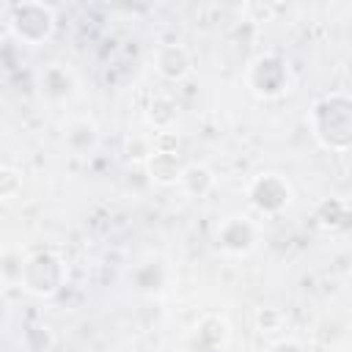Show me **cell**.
I'll return each instance as SVG.
<instances>
[{
    "label": "cell",
    "mask_w": 352,
    "mask_h": 352,
    "mask_svg": "<svg viewBox=\"0 0 352 352\" xmlns=\"http://www.w3.org/2000/svg\"><path fill=\"white\" fill-rule=\"evenodd\" d=\"M308 126L316 143L327 151H346L352 143V102L344 91L319 96L308 110Z\"/></svg>",
    "instance_id": "6da1fadb"
},
{
    "label": "cell",
    "mask_w": 352,
    "mask_h": 352,
    "mask_svg": "<svg viewBox=\"0 0 352 352\" xmlns=\"http://www.w3.org/2000/svg\"><path fill=\"white\" fill-rule=\"evenodd\" d=\"M55 8L47 6V3H38V0H30V3H14L6 8V28L22 41V44H30V47H38L44 41L52 38L55 33Z\"/></svg>",
    "instance_id": "7a4b0ae2"
},
{
    "label": "cell",
    "mask_w": 352,
    "mask_h": 352,
    "mask_svg": "<svg viewBox=\"0 0 352 352\" xmlns=\"http://www.w3.org/2000/svg\"><path fill=\"white\" fill-rule=\"evenodd\" d=\"M19 283H22L25 292H30L36 297H52L66 283V264H63V258L58 253L38 250V253L25 258Z\"/></svg>",
    "instance_id": "3957f363"
},
{
    "label": "cell",
    "mask_w": 352,
    "mask_h": 352,
    "mask_svg": "<svg viewBox=\"0 0 352 352\" xmlns=\"http://www.w3.org/2000/svg\"><path fill=\"white\" fill-rule=\"evenodd\" d=\"M248 88L258 99H278L292 88V69L283 55L261 52L248 66Z\"/></svg>",
    "instance_id": "277c9868"
},
{
    "label": "cell",
    "mask_w": 352,
    "mask_h": 352,
    "mask_svg": "<svg viewBox=\"0 0 352 352\" xmlns=\"http://www.w3.org/2000/svg\"><path fill=\"white\" fill-rule=\"evenodd\" d=\"M248 204L261 214H280L292 204V184L280 173H258L248 182Z\"/></svg>",
    "instance_id": "5b68a950"
},
{
    "label": "cell",
    "mask_w": 352,
    "mask_h": 352,
    "mask_svg": "<svg viewBox=\"0 0 352 352\" xmlns=\"http://www.w3.org/2000/svg\"><path fill=\"white\" fill-rule=\"evenodd\" d=\"M214 245L228 256H248L258 245V226L245 214H228L214 228Z\"/></svg>",
    "instance_id": "8992f818"
},
{
    "label": "cell",
    "mask_w": 352,
    "mask_h": 352,
    "mask_svg": "<svg viewBox=\"0 0 352 352\" xmlns=\"http://www.w3.org/2000/svg\"><path fill=\"white\" fill-rule=\"evenodd\" d=\"M77 91V77L63 63H47L38 72V94L50 102H66Z\"/></svg>",
    "instance_id": "52a82bcc"
},
{
    "label": "cell",
    "mask_w": 352,
    "mask_h": 352,
    "mask_svg": "<svg viewBox=\"0 0 352 352\" xmlns=\"http://www.w3.org/2000/svg\"><path fill=\"white\" fill-rule=\"evenodd\" d=\"M231 336V327L226 322V316L220 314H204L198 319V324L192 327V346L198 352H217L226 346Z\"/></svg>",
    "instance_id": "ba28073f"
},
{
    "label": "cell",
    "mask_w": 352,
    "mask_h": 352,
    "mask_svg": "<svg viewBox=\"0 0 352 352\" xmlns=\"http://www.w3.org/2000/svg\"><path fill=\"white\" fill-rule=\"evenodd\" d=\"M154 69L160 77L179 82L192 72V58H190L187 47H182V44H162L154 52Z\"/></svg>",
    "instance_id": "9c48e42d"
},
{
    "label": "cell",
    "mask_w": 352,
    "mask_h": 352,
    "mask_svg": "<svg viewBox=\"0 0 352 352\" xmlns=\"http://www.w3.org/2000/svg\"><path fill=\"white\" fill-rule=\"evenodd\" d=\"M63 140H66V146H69L72 154H77V157H88V154L96 148V143H99V129H96L94 121L80 118V121H72V124L66 126Z\"/></svg>",
    "instance_id": "30bf717a"
},
{
    "label": "cell",
    "mask_w": 352,
    "mask_h": 352,
    "mask_svg": "<svg viewBox=\"0 0 352 352\" xmlns=\"http://www.w3.org/2000/svg\"><path fill=\"white\" fill-rule=\"evenodd\" d=\"M176 184L182 187L184 195H190V198H204V195L212 192V187H214V173H212L206 165L192 162V165H184V168H182Z\"/></svg>",
    "instance_id": "8fae6325"
},
{
    "label": "cell",
    "mask_w": 352,
    "mask_h": 352,
    "mask_svg": "<svg viewBox=\"0 0 352 352\" xmlns=\"http://www.w3.org/2000/svg\"><path fill=\"white\" fill-rule=\"evenodd\" d=\"M182 162H179V154H162V151H154L148 160H146V173L154 184H176L179 182V173H182Z\"/></svg>",
    "instance_id": "7c38bea8"
},
{
    "label": "cell",
    "mask_w": 352,
    "mask_h": 352,
    "mask_svg": "<svg viewBox=\"0 0 352 352\" xmlns=\"http://www.w3.org/2000/svg\"><path fill=\"white\" fill-rule=\"evenodd\" d=\"M314 220L322 231H341L349 220V204L344 198H324L316 204Z\"/></svg>",
    "instance_id": "4fadbf2b"
},
{
    "label": "cell",
    "mask_w": 352,
    "mask_h": 352,
    "mask_svg": "<svg viewBox=\"0 0 352 352\" xmlns=\"http://www.w3.org/2000/svg\"><path fill=\"white\" fill-rule=\"evenodd\" d=\"M176 116H179V107H176V102L168 94H154L151 96V102L146 107V121L154 129H170Z\"/></svg>",
    "instance_id": "5bb4252c"
},
{
    "label": "cell",
    "mask_w": 352,
    "mask_h": 352,
    "mask_svg": "<svg viewBox=\"0 0 352 352\" xmlns=\"http://www.w3.org/2000/svg\"><path fill=\"white\" fill-rule=\"evenodd\" d=\"M25 346L30 349V352H50V346H52V330L47 327V324H30L28 330H25Z\"/></svg>",
    "instance_id": "9a60e30c"
},
{
    "label": "cell",
    "mask_w": 352,
    "mask_h": 352,
    "mask_svg": "<svg viewBox=\"0 0 352 352\" xmlns=\"http://www.w3.org/2000/svg\"><path fill=\"white\" fill-rule=\"evenodd\" d=\"M256 324H258V330L261 333H278V330H283L286 327V314L283 311H278V308H261L258 314H256Z\"/></svg>",
    "instance_id": "2e32d148"
},
{
    "label": "cell",
    "mask_w": 352,
    "mask_h": 352,
    "mask_svg": "<svg viewBox=\"0 0 352 352\" xmlns=\"http://www.w3.org/2000/svg\"><path fill=\"white\" fill-rule=\"evenodd\" d=\"M126 154H129V160H138V162L146 165V160L154 154V143H151V138H143V135L129 138V143H126Z\"/></svg>",
    "instance_id": "e0dca14e"
},
{
    "label": "cell",
    "mask_w": 352,
    "mask_h": 352,
    "mask_svg": "<svg viewBox=\"0 0 352 352\" xmlns=\"http://www.w3.org/2000/svg\"><path fill=\"white\" fill-rule=\"evenodd\" d=\"M151 143H154V151H162V154H176L179 148V135L173 129H157L151 135Z\"/></svg>",
    "instance_id": "ac0fdd59"
},
{
    "label": "cell",
    "mask_w": 352,
    "mask_h": 352,
    "mask_svg": "<svg viewBox=\"0 0 352 352\" xmlns=\"http://www.w3.org/2000/svg\"><path fill=\"white\" fill-rule=\"evenodd\" d=\"M22 187V176L14 168H0V198H11L16 195V190Z\"/></svg>",
    "instance_id": "d6986e66"
},
{
    "label": "cell",
    "mask_w": 352,
    "mask_h": 352,
    "mask_svg": "<svg viewBox=\"0 0 352 352\" xmlns=\"http://www.w3.org/2000/svg\"><path fill=\"white\" fill-rule=\"evenodd\" d=\"M275 352H302V346L294 341H280V344H275Z\"/></svg>",
    "instance_id": "ffe728a7"
},
{
    "label": "cell",
    "mask_w": 352,
    "mask_h": 352,
    "mask_svg": "<svg viewBox=\"0 0 352 352\" xmlns=\"http://www.w3.org/2000/svg\"><path fill=\"white\" fill-rule=\"evenodd\" d=\"M3 25H6V8H0V30H3Z\"/></svg>",
    "instance_id": "44dd1931"
},
{
    "label": "cell",
    "mask_w": 352,
    "mask_h": 352,
    "mask_svg": "<svg viewBox=\"0 0 352 352\" xmlns=\"http://www.w3.org/2000/svg\"><path fill=\"white\" fill-rule=\"evenodd\" d=\"M176 352H190V349H176Z\"/></svg>",
    "instance_id": "7402d4cb"
}]
</instances>
